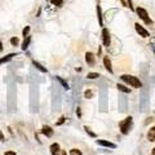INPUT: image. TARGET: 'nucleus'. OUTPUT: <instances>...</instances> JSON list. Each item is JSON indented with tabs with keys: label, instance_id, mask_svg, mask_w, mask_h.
<instances>
[{
	"label": "nucleus",
	"instance_id": "1",
	"mask_svg": "<svg viewBox=\"0 0 155 155\" xmlns=\"http://www.w3.org/2000/svg\"><path fill=\"white\" fill-rule=\"evenodd\" d=\"M120 79L124 82V83H127L128 85H130L132 88H141L142 87V83L140 82L138 78L133 76V75H127V74H124L120 76Z\"/></svg>",
	"mask_w": 155,
	"mask_h": 155
},
{
	"label": "nucleus",
	"instance_id": "2",
	"mask_svg": "<svg viewBox=\"0 0 155 155\" xmlns=\"http://www.w3.org/2000/svg\"><path fill=\"white\" fill-rule=\"evenodd\" d=\"M130 126H132V116H128V118H126L123 122L119 123L120 132H122L123 134H128L129 133V129H130Z\"/></svg>",
	"mask_w": 155,
	"mask_h": 155
},
{
	"label": "nucleus",
	"instance_id": "3",
	"mask_svg": "<svg viewBox=\"0 0 155 155\" xmlns=\"http://www.w3.org/2000/svg\"><path fill=\"white\" fill-rule=\"evenodd\" d=\"M136 13H137V16L140 18H141L146 25H150V23L152 22L151 21V18L149 17V13H147V10L146 9H144V8H141V6H137L136 8Z\"/></svg>",
	"mask_w": 155,
	"mask_h": 155
},
{
	"label": "nucleus",
	"instance_id": "4",
	"mask_svg": "<svg viewBox=\"0 0 155 155\" xmlns=\"http://www.w3.org/2000/svg\"><path fill=\"white\" fill-rule=\"evenodd\" d=\"M134 28L137 31V34H140V36H142V38H149L150 36V32L144 26L140 25V23H134Z\"/></svg>",
	"mask_w": 155,
	"mask_h": 155
},
{
	"label": "nucleus",
	"instance_id": "5",
	"mask_svg": "<svg viewBox=\"0 0 155 155\" xmlns=\"http://www.w3.org/2000/svg\"><path fill=\"white\" fill-rule=\"evenodd\" d=\"M111 42V38H110V31L107 28H102V43L105 46H108Z\"/></svg>",
	"mask_w": 155,
	"mask_h": 155
},
{
	"label": "nucleus",
	"instance_id": "6",
	"mask_svg": "<svg viewBox=\"0 0 155 155\" xmlns=\"http://www.w3.org/2000/svg\"><path fill=\"white\" fill-rule=\"evenodd\" d=\"M85 61H87V64L89 66H94V64H96L94 54H93L92 52H87V53H85Z\"/></svg>",
	"mask_w": 155,
	"mask_h": 155
},
{
	"label": "nucleus",
	"instance_id": "7",
	"mask_svg": "<svg viewBox=\"0 0 155 155\" xmlns=\"http://www.w3.org/2000/svg\"><path fill=\"white\" fill-rule=\"evenodd\" d=\"M97 144L101 146H105V147H110V149H115L116 145L110 142V141H106V140H97Z\"/></svg>",
	"mask_w": 155,
	"mask_h": 155
},
{
	"label": "nucleus",
	"instance_id": "8",
	"mask_svg": "<svg viewBox=\"0 0 155 155\" xmlns=\"http://www.w3.org/2000/svg\"><path fill=\"white\" fill-rule=\"evenodd\" d=\"M49 150H50V154H52V155H58V154L61 152V147H60V145H58L57 142H54V144L50 145Z\"/></svg>",
	"mask_w": 155,
	"mask_h": 155
},
{
	"label": "nucleus",
	"instance_id": "9",
	"mask_svg": "<svg viewBox=\"0 0 155 155\" xmlns=\"http://www.w3.org/2000/svg\"><path fill=\"white\" fill-rule=\"evenodd\" d=\"M104 66H105V68H106L110 74L114 72V71H112V66H111V61H110V58H108V57H104Z\"/></svg>",
	"mask_w": 155,
	"mask_h": 155
},
{
	"label": "nucleus",
	"instance_id": "10",
	"mask_svg": "<svg viewBox=\"0 0 155 155\" xmlns=\"http://www.w3.org/2000/svg\"><path fill=\"white\" fill-rule=\"evenodd\" d=\"M42 133H43L44 136H46V137H52V136H53V129H52L49 126H43Z\"/></svg>",
	"mask_w": 155,
	"mask_h": 155
},
{
	"label": "nucleus",
	"instance_id": "11",
	"mask_svg": "<svg viewBox=\"0 0 155 155\" xmlns=\"http://www.w3.org/2000/svg\"><path fill=\"white\" fill-rule=\"evenodd\" d=\"M147 140H149L150 142H154L155 141V126L152 128H150L149 130H147V134H146Z\"/></svg>",
	"mask_w": 155,
	"mask_h": 155
},
{
	"label": "nucleus",
	"instance_id": "12",
	"mask_svg": "<svg viewBox=\"0 0 155 155\" xmlns=\"http://www.w3.org/2000/svg\"><path fill=\"white\" fill-rule=\"evenodd\" d=\"M30 42H31V36H30V35H27V36L25 38V40H23L22 45H21L22 50H26V49L28 48V45H30Z\"/></svg>",
	"mask_w": 155,
	"mask_h": 155
},
{
	"label": "nucleus",
	"instance_id": "13",
	"mask_svg": "<svg viewBox=\"0 0 155 155\" xmlns=\"http://www.w3.org/2000/svg\"><path fill=\"white\" fill-rule=\"evenodd\" d=\"M97 17H98V22H100V26H104V21H102V9H101V6L97 5Z\"/></svg>",
	"mask_w": 155,
	"mask_h": 155
},
{
	"label": "nucleus",
	"instance_id": "14",
	"mask_svg": "<svg viewBox=\"0 0 155 155\" xmlns=\"http://www.w3.org/2000/svg\"><path fill=\"white\" fill-rule=\"evenodd\" d=\"M16 56L14 53H10V54H6L5 57H3V58H0V65H3V64H5V62H8V61H10L13 57Z\"/></svg>",
	"mask_w": 155,
	"mask_h": 155
},
{
	"label": "nucleus",
	"instance_id": "15",
	"mask_svg": "<svg viewBox=\"0 0 155 155\" xmlns=\"http://www.w3.org/2000/svg\"><path fill=\"white\" fill-rule=\"evenodd\" d=\"M32 65H34V66H35V67L39 70V71H42V72H46V68H45V67H43L40 64H39V62H36V61H32Z\"/></svg>",
	"mask_w": 155,
	"mask_h": 155
},
{
	"label": "nucleus",
	"instance_id": "16",
	"mask_svg": "<svg viewBox=\"0 0 155 155\" xmlns=\"http://www.w3.org/2000/svg\"><path fill=\"white\" fill-rule=\"evenodd\" d=\"M116 88H118L120 92H124V93H129L130 92V89L127 88L126 85H123V84H118V85H116Z\"/></svg>",
	"mask_w": 155,
	"mask_h": 155
},
{
	"label": "nucleus",
	"instance_id": "17",
	"mask_svg": "<svg viewBox=\"0 0 155 155\" xmlns=\"http://www.w3.org/2000/svg\"><path fill=\"white\" fill-rule=\"evenodd\" d=\"M87 78L90 79V80H94V79H97V78H100V74L98 72H88Z\"/></svg>",
	"mask_w": 155,
	"mask_h": 155
},
{
	"label": "nucleus",
	"instance_id": "18",
	"mask_svg": "<svg viewBox=\"0 0 155 155\" xmlns=\"http://www.w3.org/2000/svg\"><path fill=\"white\" fill-rule=\"evenodd\" d=\"M52 5H56V6H62L64 4V0H50Z\"/></svg>",
	"mask_w": 155,
	"mask_h": 155
},
{
	"label": "nucleus",
	"instance_id": "19",
	"mask_svg": "<svg viewBox=\"0 0 155 155\" xmlns=\"http://www.w3.org/2000/svg\"><path fill=\"white\" fill-rule=\"evenodd\" d=\"M30 30H31V27H30V26H26L25 28L22 30V36H23V38H26V36L28 35V32H30Z\"/></svg>",
	"mask_w": 155,
	"mask_h": 155
},
{
	"label": "nucleus",
	"instance_id": "20",
	"mask_svg": "<svg viewBox=\"0 0 155 155\" xmlns=\"http://www.w3.org/2000/svg\"><path fill=\"white\" fill-rule=\"evenodd\" d=\"M84 97L85 98H93V92L90 89H87V90L84 92Z\"/></svg>",
	"mask_w": 155,
	"mask_h": 155
},
{
	"label": "nucleus",
	"instance_id": "21",
	"mask_svg": "<svg viewBox=\"0 0 155 155\" xmlns=\"http://www.w3.org/2000/svg\"><path fill=\"white\" fill-rule=\"evenodd\" d=\"M57 80H58V82H60V83H61L62 85H64V88H65V89H68V84H67V83H66V82H65L64 79H62V78L57 76Z\"/></svg>",
	"mask_w": 155,
	"mask_h": 155
},
{
	"label": "nucleus",
	"instance_id": "22",
	"mask_svg": "<svg viewBox=\"0 0 155 155\" xmlns=\"http://www.w3.org/2000/svg\"><path fill=\"white\" fill-rule=\"evenodd\" d=\"M70 155H83L79 149H71L70 150Z\"/></svg>",
	"mask_w": 155,
	"mask_h": 155
},
{
	"label": "nucleus",
	"instance_id": "23",
	"mask_svg": "<svg viewBox=\"0 0 155 155\" xmlns=\"http://www.w3.org/2000/svg\"><path fill=\"white\" fill-rule=\"evenodd\" d=\"M65 120H66V118H65V116H61V118H60V120H58V122H56V126H62V124L65 123Z\"/></svg>",
	"mask_w": 155,
	"mask_h": 155
},
{
	"label": "nucleus",
	"instance_id": "24",
	"mask_svg": "<svg viewBox=\"0 0 155 155\" xmlns=\"http://www.w3.org/2000/svg\"><path fill=\"white\" fill-rule=\"evenodd\" d=\"M84 129H85V132H87V133H88L90 137H96V133H93V132H92L88 127H84Z\"/></svg>",
	"mask_w": 155,
	"mask_h": 155
},
{
	"label": "nucleus",
	"instance_id": "25",
	"mask_svg": "<svg viewBox=\"0 0 155 155\" xmlns=\"http://www.w3.org/2000/svg\"><path fill=\"white\" fill-rule=\"evenodd\" d=\"M18 43H20L18 38H12V39H10V44H12V45H17Z\"/></svg>",
	"mask_w": 155,
	"mask_h": 155
},
{
	"label": "nucleus",
	"instance_id": "26",
	"mask_svg": "<svg viewBox=\"0 0 155 155\" xmlns=\"http://www.w3.org/2000/svg\"><path fill=\"white\" fill-rule=\"evenodd\" d=\"M76 115H78V118H82V110H80V107L76 108Z\"/></svg>",
	"mask_w": 155,
	"mask_h": 155
},
{
	"label": "nucleus",
	"instance_id": "27",
	"mask_svg": "<svg viewBox=\"0 0 155 155\" xmlns=\"http://www.w3.org/2000/svg\"><path fill=\"white\" fill-rule=\"evenodd\" d=\"M127 6H129V9H132V10H133V5H132V0H128V4H127Z\"/></svg>",
	"mask_w": 155,
	"mask_h": 155
},
{
	"label": "nucleus",
	"instance_id": "28",
	"mask_svg": "<svg viewBox=\"0 0 155 155\" xmlns=\"http://www.w3.org/2000/svg\"><path fill=\"white\" fill-rule=\"evenodd\" d=\"M4 155H17V154H16L14 151H5Z\"/></svg>",
	"mask_w": 155,
	"mask_h": 155
},
{
	"label": "nucleus",
	"instance_id": "29",
	"mask_svg": "<svg viewBox=\"0 0 155 155\" xmlns=\"http://www.w3.org/2000/svg\"><path fill=\"white\" fill-rule=\"evenodd\" d=\"M0 141H5L4 134H3V132H2V130H0Z\"/></svg>",
	"mask_w": 155,
	"mask_h": 155
},
{
	"label": "nucleus",
	"instance_id": "30",
	"mask_svg": "<svg viewBox=\"0 0 155 155\" xmlns=\"http://www.w3.org/2000/svg\"><path fill=\"white\" fill-rule=\"evenodd\" d=\"M0 52H3V43H2V40H0Z\"/></svg>",
	"mask_w": 155,
	"mask_h": 155
},
{
	"label": "nucleus",
	"instance_id": "31",
	"mask_svg": "<svg viewBox=\"0 0 155 155\" xmlns=\"http://www.w3.org/2000/svg\"><path fill=\"white\" fill-rule=\"evenodd\" d=\"M61 155H67V152H66L65 150H62V151H61Z\"/></svg>",
	"mask_w": 155,
	"mask_h": 155
},
{
	"label": "nucleus",
	"instance_id": "32",
	"mask_svg": "<svg viewBox=\"0 0 155 155\" xmlns=\"http://www.w3.org/2000/svg\"><path fill=\"white\" fill-rule=\"evenodd\" d=\"M40 13H42V9H39V10H38V14H36V17H39V16H40Z\"/></svg>",
	"mask_w": 155,
	"mask_h": 155
},
{
	"label": "nucleus",
	"instance_id": "33",
	"mask_svg": "<svg viewBox=\"0 0 155 155\" xmlns=\"http://www.w3.org/2000/svg\"><path fill=\"white\" fill-rule=\"evenodd\" d=\"M151 155H155V147L152 149V151H151Z\"/></svg>",
	"mask_w": 155,
	"mask_h": 155
}]
</instances>
